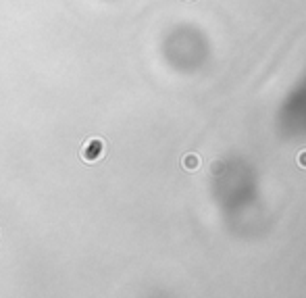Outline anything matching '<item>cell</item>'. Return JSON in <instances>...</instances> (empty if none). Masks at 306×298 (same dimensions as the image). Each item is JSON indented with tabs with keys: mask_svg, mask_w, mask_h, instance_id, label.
Returning <instances> with one entry per match:
<instances>
[{
	"mask_svg": "<svg viewBox=\"0 0 306 298\" xmlns=\"http://www.w3.org/2000/svg\"><path fill=\"white\" fill-rule=\"evenodd\" d=\"M183 167L185 169H198L200 167V158H198V154H188L183 158Z\"/></svg>",
	"mask_w": 306,
	"mask_h": 298,
	"instance_id": "obj_1",
	"label": "cell"
},
{
	"mask_svg": "<svg viewBox=\"0 0 306 298\" xmlns=\"http://www.w3.org/2000/svg\"><path fill=\"white\" fill-rule=\"evenodd\" d=\"M298 165L306 169V150H300V154H298Z\"/></svg>",
	"mask_w": 306,
	"mask_h": 298,
	"instance_id": "obj_2",
	"label": "cell"
}]
</instances>
